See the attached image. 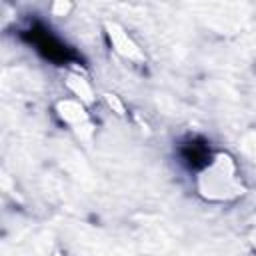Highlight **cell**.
I'll use <instances>...</instances> for the list:
<instances>
[{
	"instance_id": "1",
	"label": "cell",
	"mask_w": 256,
	"mask_h": 256,
	"mask_svg": "<svg viewBox=\"0 0 256 256\" xmlns=\"http://www.w3.org/2000/svg\"><path fill=\"white\" fill-rule=\"evenodd\" d=\"M200 192L212 200H226L242 194L236 176V166L226 154H218L200 174Z\"/></svg>"
},
{
	"instance_id": "2",
	"label": "cell",
	"mask_w": 256,
	"mask_h": 256,
	"mask_svg": "<svg viewBox=\"0 0 256 256\" xmlns=\"http://www.w3.org/2000/svg\"><path fill=\"white\" fill-rule=\"evenodd\" d=\"M62 112H60V116L64 118V122H68V124H78V122H84L86 120V114H84V108H82V104L80 102H76V100H66V102H60V106H58Z\"/></svg>"
}]
</instances>
